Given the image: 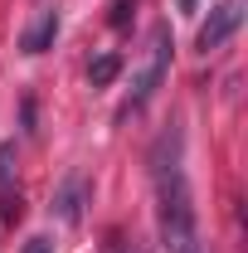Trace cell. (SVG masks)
Segmentation results:
<instances>
[{"instance_id":"1","label":"cell","mask_w":248,"mask_h":253,"mask_svg":"<svg viewBox=\"0 0 248 253\" xmlns=\"http://www.w3.org/2000/svg\"><path fill=\"white\" fill-rule=\"evenodd\" d=\"M151 185H156V219H161L165 253H205L200 214H195V195H190V175H185V141H180L175 122L151 146Z\"/></svg>"},{"instance_id":"2","label":"cell","mask_w":248,"mask_h":253,"mask_svg":"<svg viewBox=\"0 0 248 253\" xmlns=\"http://www.w3.org/2000/svg\"><path fill=\"white\" fill-rule=\"evenodd\" d=\"M165 63H170V25H156L151 39H146V59L136 63V73H131V93H126V112H136L146 97L161 88V78H165Z\"/></svg>"},{"instance_id":"3","label":"cell","mask_w":248,"mask_h":253,"mask_svg":"<svg viewBox=\"0 0 248 253\" xmlns=\"http://www.w3.org/2000/svg\"><path fill=\"white\" fill-rule=\"evenodd\" d=\"M239 25H244V0H224V5H214V10H209V20L200 25V54L224 49V44L239 34Z\"/></svg>"},{"instance_id":"4","label":"cell","mask_w":248,"mask_h":253,"mask_svg":"<svg viewBox=\"0 0 248 253\" xmlns=\"http://www.w3.org/2000/svg\"><path fill=\"white\" fill-rule=\"evenodd\" d=\"M54 39H59V10H39V20H34L30 30H25V39H20V49H25V54H44Z\"/></svg>"},{"instance_id":"5","label":"cell","mask_w":248,"mask_h":253,"mask_svg":"<svg viewBox=\"0 0 248 253\" xmlns=\"http://www.w3.org/2000/svg\"><path fill=\"white\" fill-rule=\"evenodd\" d=\"M54 205H59V214H63L68 224H78V214H83V175H68Z\"/></svg>"},{"instance_id":"6","label":"cell","mask_w":248,"mask_h":253,"mask_svg":"<svg viewBox=\"0 0 248 253\" xmlns=\"http://www.w3.org/2000/svg\"><path fill=\"white\" fill-rule=\"evenodd\" d=\"M117 73H122V54H97V59L88 63V83H93V88H107Z\"/></svg>"},{"instance_id":"7","label":"cell","mask_w":248,"mask_h":253,"mask_svg":"<svg viewBox=\"0 0 248 253\" xmlns=\"http://www.w3.org/2000/svg\"><path fill=\"white\" fill-rule=\"evenodd\" d=\"M10 170H15V141H0V185L10 180Z\"/></svg>"},{"instance_id":"8","label":"cell","mask_w":248,"mask_h":253,"mask_svg":"<svg viewBox=\"0 0 248 253\" xmlns=\"http://www.w3.org/2000/svg\"><path fill=\"white\" fill-rule=\"evenodd\" d=\"M25 253H54V244H49V239H30V244H25Z\"/></svg>"},{"instance_id":"9","label":"cell","mask_w":248,"mask_h":253,"mask_svg":"<svg viewBox=\"0 0 248 253\" xmlns=\"http://www.w3.org/2000/svg\"><path fill=\"white\" fill-rule=\"evenodd\" d=\"M107 253H131V249H126L122 239H117V234H112V239H107Z\"/></svg>"},{"instance_id":"10","label":"cell","mask_w":248,"mask_h":253,"mask_svg":"<svg viewBox=\"0 0 248 253\" xmlns=\"http://www.w3.org/2000/svg\"><path fill=\"white\" fill-rule=\"evenodd\" d=\"M195 5H200V0H180V10H185V15H195Z\"/></svg>"}]
</instances>
